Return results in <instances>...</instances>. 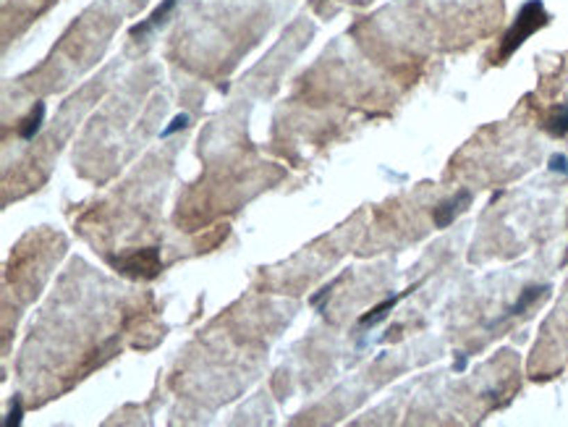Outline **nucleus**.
<instances>
[{
  "mask_svg": "<svg viewBox=\"0 0 568 427\" xmlns=\"http://www.w3.org/2000/svg\"><path fill=\"white\" fill-rule=\"evenodd\" d=\"M547 11L545 6L540 3V0H529V3H524L521 11H519V16H516V22L511 24V29L506 32V37H503V45H500V58H508L513 56L519 47L532 37L537 29H542L547 24Z\"/></svg>",
  "mask_w": 568,
  "mask_h": 427,
  "instance_id": "1",
  "label": "nucleus"
},
{
  "mask_svg": "<svg viewBox=\"0 0 568 427\" xmlns=\"http://www.w3.org/2000/svg\"><path fill=\"white\" fill-rule=\"evenodd\" d=\"M113 265L121 273L131 275V278H155L160 268H162V259H160V249L147 247L134 252V255H128V257L113 259Z\"/></svg>",
  "mask_w": 568,
  "mask_h": 427,
  "instance_id": "2",
  "label": "nucleus"
},
{
  "mask_svg": "<svg viewBox=\"0 0 568 427\" xmlns=\"http://www.w3.org/2000/svg\"><path fill=\"white\" fill-rule=\"evenodd\" d=\"M469 204H471V191H466V189L458 191L453 200H445L443 204L435 207V225H437V228H448Z\"/></svg>",
  "mask_w": 568,
  "mask_h": 427,
  "instance_id": "3",
  "label": "nucleus"
},
{
  "mask_svg": "<svg viewBox=\"0 0 568 427\" xmlns=\"http://www.w3.org/2000/svg\"><path fill=\"white\" fill-rule=\"evenodd\" d=\"M176 3H178V0H162L158 8L152 11V16H149L147 22L134 24V26H131V37H144V34H147L152 26H158V24L165 22V19H168V13L176 8Z\"/></svg>",
  "mask_w": 568,
  "mask_h": 427,
  "instance_id": "4",
  "label": "nucleus"
},
{
  "mask_svg": "<svg viewBox=\"0 0 568 427\" xmlns=\"http://www.w3.org/2000/svg\"><path fill=\"white\" fill-rule=\"evenodd\" d=\"M42 121H45V102H37L32 115H29V118L22 124V129H19L22 139H35V134L40 131V126H42Z\"/></svg>",
  "mask_w": 568,
  "mask_h": 427,
  "instance_id": "5",
  "label": "nucleus"
},
{
  "mask_svg": "<svg viewBox=\"0 0 568 427\" xmlns=\"http://www.w3.org/2000/svg\"><path fill=\"white\" fill-rule=\"evenodd\" d=\"M545 293H547V286H529L526 291H521L519 302L511 307V315H521V312H526V309H529L537 299H542Z\"/></svg>",
  "mask_w": 568,
  "mask_h": 427,
  "instance_id": "6",
  "label": "nucleus"
},
{
  "mask_svg": "<svg viewBox=\"0 0 568 427\" xmlns=\"http://www.w3.org/2000/svg\"><path fill=\"white\" fill-rule=\"evenodd\" d=\"M398 299H401V296H390V299H385L383 304H377V307L372 309V312H369V315H364L362 320H359V325L372 328V325H377V323H383V320L387 317V312H390V309H393V307L398 304Z\"/></svg>",
  "mask_w": 568,
  "mask_h": 427,
  "instance_id": "7",
  "label": "nucleus"
},
{
  "mask_svg": "<svg viewBox=\"0 0 568 427\" xmlns=\"http://www.w3.org/2000/svg\"><path fill=\"white\" fill-rule=\"evenodd\" d=\"M547 129H550V134L556 136L568 134V105H560V108L553 111V115L547 118Z\"/></svg>",
  "mask_w": 568,
  "mask_h": 427,
  "instance_id": "8",
  "label": "nucleus"
},
{
  "mask_svg": "<svg viewBox=\"0 0 568 427\" xmlns=\"http://www.w3.org/2000/svg\"><path fill=\"white\" fill-rule=\"evenodd\" d=\"M22 417H24V406H22V401L16 398V401H13V406H11V414L3 419V425H6V427L22 425Z\"/></svg>",
  "mask_w": 568,
  "mask_h": 427,
  "instance_id": "9",
  "label": "nucleus"
},
{
  "mask_svg": "<svg viewBox=\"0 0 568 427\" xmlns=\"http://www.w3.org/2000/svg\"><path fill=\"white\" fill-rule=\"evenodd\" d=\"M186 126H189V115H186V113H181V115H176V118H173L171 124H168L165 129H162V136L176 134L178 129H186Z\"/></svg>",
  "mask_w": 568,
  "mask_h": 427,
  "instance_id": "10",
  "label": "nucleus"
},
{
  "mask_svg": "<svg viewBox=\"0 0 568 427\" xmlns=\"http://www.w3.org/2000/svg\"><path fill=\"white\" fill-rule=\"evenodd\" d=\"M550 170H556V173H568V158H563V155H553V158H550Z\"/></svg>",
  "mask_w": 568,
  "mask_h": 427,
  "instance_id": "11",
  "label": "nucleus"
},
{
  "mask_svg": "<svg viewBox=\"0 0 568 427\" xmlns=\"http://www.w3.org/2000/svg\"><path fill=\"white\" fill-rule=\"evenodd\" d=\"M466 367V357H458V362H456V370H464Z\"/></svg>",
  "mask_w": 568,
  "mask_h": 427,
  "instance_id": "12",
  "label": "nucleus"
}]
</instances>
